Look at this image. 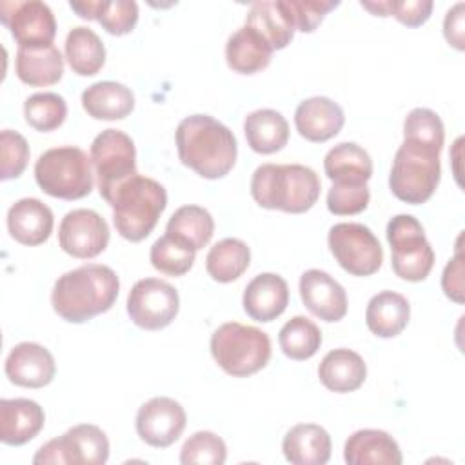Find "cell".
Instances as JSON below:
<instances>
[{
	"label": "cell",
	"mask_w": 465,
	"mask_h": 465,
	"mask_svg": "<svg viewBox=\"0 0 465 465\" xmlns=\"http://www.w3.org/2000/svg\"><path fill=\"white\" fill-rule=\"evenodd\" d=\"M94 20L109 35H127L138 22V4L134 0H98Z\"/></svg>",
	"instance_id": "60d3db41"
},
{
	"label": "cell",
	"mask_w": 465,
	"mask_h": 465,
	"mask_svg": "<svg viewBox=\"0 0 465 465\" xmlns=\"http://www.w3.org/2000/svg\"><path fill=\"white\" fill-rule=\"evenodd\" d=\"M243 133L249 147L260 154L282 151L289 142V124L274 109H256L243 120Z\"/></svg>",
	"instance_id": "f1b7e54d"
},
{
	"label": "cell",
	"mask_w": 465,
	"mask_h": 465,
	"mask_svg": "<svg viewBox=\"0 0 465 465\" xmlns=\"http://www.w3.org/2000/svg\"><path fill=\"white\" fill-rule=\"evenodd\" d=\"M15 73L31 87L54 85L64 76V58L54 44L42 47H18Z\"/></svg>",
	"instance_id": "cb8c5ba5"
},
{
	"label": "cell",
	"mask_w": 465,
	"mask_h": 465,
	"mask_svg": "<svg viewBox=\"0 0 465 465\" xmlns=\"http://www.w3.org/2000/svg\"><path fill=\"white\" fill-rule=\"evenodd\" d=\"M0 178L13 180L18 178L29 162V145L27 140L11 129L0 133Z\"/></svg>",
	"instance_id": "b9f144b4"
},
{
	"label": "cell",
	"mask_w": 465,
	"mask_h": 465,
	"mask_svg": "<svg viewBox=\"0 0 465 465\" xmlns=\"http://www.w3.org/2000/svg\"><path fill=\"white\" fill-rule=\"evenodd\" d=\"M174 138L180 162L202 178H223L236 163L238 143L232 131L209 114L185 116Z\"/></svg>",
	"instance_id": "7a4b0ae2"
},
{
	"label": "cell",
	"mask_w": 465,
	"mask_h": 465,
	"mask_svg": "<svg viewBox=\"0 0 465 465\" xmlns=\"http://www.w3.org/2000/svg\"><path fill=\"white\" fill-rule=\"evenodd\" d=\"M91 165V158L80 147H53L38 156L35 180L53 198L80 200L93 191Z\"/></svg>",
	"instance_id": "52a82bcc"
},
{
	"label": "cell",
	"mask_w": 465,
	"mask_h": 465,
	"mask_svg": "<svg viewBox=\"0 0 465 465\" xmlns=\"http://www.w3.org/2000/svg\"><path fill=\"white\" fill-rule=\"evenodd\" d=\"M194 254L196 251L187 243L171 234H163L151 245L149 258L156 271L167 276H183L193 267Z\"/></svg>",
	"instance_id": "d590c367"
},
{
	"label": "cell",
	"mask_w": 465,
	"mask_h": 465,
	"mask_svg": "<svg viewBox=\"0 0 465 465\" xmlns=\"http://www.w3.org/2000/svg\"><path fill=\"white\" fill-rule=\"evenodd\" d=\"M98 0H82V2H69L71 9L84 20H94V11H96Z\"/></svg>",
	"instance_id": "7dc6e473"
},
{
	"label": "cell",
	"mask_w": 465,
	"mask_h": 465,
	"mask_svg": "<svg viewBox=\"0 0 465 465\" xmlns=\"http://www.w3.org/2000/svg\"><path fill=\"white\" fill-rule=\"evenodd\" d=\"M318 378L332 392H352L363 385L367 365L363 358L351 349H332L322 358Z\"/></svg>",
	"instance_id": "d4e9b609"
},
{
	"label": "cell",
	"mask_w": 465,
	"mask_h": 465,
	"mask_svg": "<svg viewBox=\"0 0 465 465\" xmlns=\"http://www.w3.org/2000/svg\"><path fill=\"white\" fill-rule=\"evenodd\" d=\"M94 167L98 193L109 203L116 189L136 174V149L129 134L120 129H104L91 143L89 153Z\"/></svg>",
	"instance_id": "9c48e42d"
},
{
	"label": "cell",
	"mask_w": 465,
	"mask_h": 465,
	"mask_svg": "<svg viewBox=\"0 0 465 465\" xmlns=\"http://www.w3.org/2000/svg\"><path fill=\"white\" fill-rule=\"evenodd\" d=\"M441 289L447 298H450L456 303H463L465 300V285H463V252L460 247H456V254L449 260V263L443 269L441 274Z\"/></svg>",
	"instance_id": "f6af8a7d"
},
{
	"label": "cell",
	"mask_w": 465,
	"mask_h": 465,
	"mask_svg": "<svg viewBox=\"0 0 465 465\" xmlns=\"http://www.w3.org/2000/svg\"><path fill=\"white\" fill-rule=\"evenodd\" d=\"M278 341L282 352L287 358L303 361L318 352L322 345V331L312 320L305 316H294L280 329Z\"/></svg>",
	"instance_id": "e575fe53"
},
{
	"label": "cell",
	"mask_w": 465,
	"mask_h": 465,
	"mask_svg": "<svg viewBox=\"0 0 465 465\" xmlns=\"http://www.w3.org/2000/svg\"><path fill=\"white\" fill-rule=\"evenodd\" d=\"M371 193L367 183L332 182L327 193V209L336 216H351L367 209Z\"/></svg>",
	"instance_id": "7bdbcfd3"
},
{
	"label": "cell",
	"mask_w": 465,
	"mask_h": 465,
	"mask_svg": "<svg viewBox=\"0 0 465 465\" xmlns=\"http://www.w3.org/2000/svg\"><path fill=\"white\" fill-rule=\"evenodd\" d=\"M249 263L251 249L238 238H223L216 242L205 256L207 274L220 283L238 280L247 271Z\"/></svg>",
	"instance_id": "d6a6232c"
},
{
	"label": "cell",
	"mask_w": 465,
	"mask_h": 465,
	"mask_svg": "<svg viewBox=\"0 0 465 465\" xmlns=\"http://www.w3.org/2000/svg\"><path fill=\"white\" fill-rule=\"evenodd\" d=\"M120 291L116 272L102 263H85L64 272L53 287L51 305L69 323H85L107 312Z\"/></svg>",
	"instance_id": "6da1fadb"
},
{
	"label": "cell",
	"mask_w": 465,
	"mask_h": 465,
	"mask_svg": "<svg viewBox=\"0 0 465 465\" xmlns=\"http://www.w3.org/2000/svg\"><path fill=\"white\" fill-rule=\"evenodd\" d=\"M440 153L434 147L403 140L394 154L389 174L392 194L411 205L425 203L440 183Z\"/></svg>",
	"instance_id": "8992f818"
},
{
	"label": "cell",
	"mask_w": 465,
	"mask_h": 465,
	"mask_svg": "<svg viewBox=\"0 0 465 465\" xmlns=\"http://www.w3.org/2000/svg\"><path fill=\"white\" fill-rule=\"evenodd\" d=\"M53 211L38 198H22L7 211V231L22 245H40L53 232Z\"/></svg>",
	"instance_id": "ffe728a7"
},
{
	"label": "cell",
	"mask_w": 465,
	"mask_h": 465,
	"mask_svg": "<svg viewBox=\"0 0 465 465\" xmlns=\"http://www.w3.org/2000/svg\"><path fill=\"white\" fill-rule=\"evenodd\" d=\"M282 450L292 465H325L331 460L332 441L322 425L298 423L283 436Z\"/></svg>",
	"instance_id": "603a6c76"
},
{
	"label": "cell",
	"mask_w": 465,
	"mask_h": 465,
	"mask_svg": "<svg viewBox=\"0 0 465 465\" xmlns=\"http://www.w3.org/2000/svg\"><path fill=\"white\" fill-rule=\"evenodd\" d=\"M403 140H412L441 151L445 127L438 113L427 107H414L403 120Z\"/></svg>",
	"instance_id": "74e56055"
},
{
	"label": "cell",
	"mask_w": 465,
	"mask_h": 465,
	"mask_svg": "<svg viewBox=\"0 0 465 465\" xmlns=\"http://www.w3.org/2000/svg\"><path fill=\"white\" fill-rule=\"evenodd\" d=\"M343 460L349 465H401V450L396 440L380 429L352 432L343 445Z\"/></svg>",
	"instance_id": "7402d4cb"
},
{
	"label": "cell",
	"mask_w": 465,
	"mask_h": 465,
	"mask_svg": "<svg viewBox=\"0 0 465 465\" xmlns=\"http://www.w3.org/2000/svg\"><path fill=\"white\" fill-rule=\"evenodd\" d=\"M165 234H171L191 249L200 251L214 234V220L211 213L200 205H182L169 218Z\"/></svg>",
	"instance_id": "836d02e7"
},
{
	"label": "cell",
	"mask_w": 465,
	"mask_h": 465,
	"mask_svg": "<svg viewBox=\"0 0 465 465\" xmlns=\"http://www.w3.org/2000/svg\"><path fill=\"white\" fill-rule=\"evenodd\" d=\"M58 243L69 256L91 260L105 251L109 225L93 209H73L60 222Z\"/></svg>",
	"instance_id": "5bb4252c"
},
{
	"label": "cell",
	"mask_w": 465,
	"mask_h": 465,
	"mask_svg": "<svg viewBox=\"0 0 465 465\" xmlns=\"http://www.w3.org/2000/svg\"><path fill=\"white\" fill-rule=\"evenodd\" d=\"M242 303L249 318L262 323L272 322L289 305V285L280 274L262 272L247 283Z\"/></svg>",
	"instance_id": "d6986e66"
},
{
	"label": "cell",
	"mask_w": 465,
	"mask_h": 465,
	"mask_svg": "<svg viewBox=\"0 0 465 465\" xmlns=\"http://www.w3.org/2000/svg\"><path fill=\"white\" fill-rule=\"evenodd\" d=\"M387 242L396 276L407 282H421L429 276L434 267V251L421 223L412 214H396L389 220Z\"/></svg>",
	"instance_id": "ba28073f"
},
{
	"label": "cell",
	"mask_w": 465,
	"mask_h": 465,
	"mask_svg": "<svg viewBox=\"0 0 465 465\" xmlns=\"http://www.w3.org/2000/svg\"><path fill=\"white\" fill-rule=\"evenodd\" d=\"M323 171L331 182L367 183L372 176V160L361 145L341 142L325 154Z\"/></svg>",
	"instance_id": "f546056e"
},
{
	"label": "cell",
	"mask_w": 465,
	"mask_h": 465,
	"mask_svg": "<svg viewBox=\"0 0 465 465\" xmlns=\"http://www.w3.org/2000/svg\"><path fill=\"white\" fill-rule=\"evenodd\" d=\"M409 318V300L394 291H381L374 294L365 309V323L378 338H394L401 334Z\"/></svg>",
	"instance_id": "4316f807"
},
{
	"label": "cell",
	"mask_w": 465,
	"mask_h": 465,
	"mask_svg": "<svg viewBox=\"0 0 465 465\" xmlns=\"http://www.w3.org/2000/svg\"><path fill=\"white\" fill-rule=\"evenodd\" d=\"M25 122L40 131L49 133L58 129L67 116V104L56 93H35L24 102Z\"/></svg>",
	"instance_id": "8d00e7d4"
},
{
	"label": "cell",
	"mask_w": 465,
	"mask_h": 465,
	"mask_svg": "<svg viewBox=\"0 0 465 465\" xmlns=\"http://www.w3.org/2000/svg\"><path fill=\"white\" fill-rule=\"evenodd\" d=\"M245 25L254 29L274 49H283L294 36L292 22L282 0L252 2L245 18Z\"/></svg>",
	"instance_id": "4dcf8cb0"
},
{
	"label": "cell",
	"mask_w": 465,
	"mask_h": 465,
	"mask_svg": "<svg viewBox=\"0 0 465 465\" xmlns=\"http://www.w3.org/2000/svg\"><path fill=\"white\" fill-rule=\"evenodd\" d=\"M327 242L338 265L352 276H371L381 267V243L363 223H334L329 229Z\"/></svg>",
	"instance_id": "8fae6325"
},
{
	"label": "cell",
	"mask_w": 465,
	"mask_h": 465,
	"mask_svg": "<svg viewBox=\"0 0 465 465\" xmlns=\"http://www.w3.org/2000/svg\"><path fill=\"white\" fill-rule=\"evenodd\" d=\"M0 22L9 29L18 47L51 45L56 36L54 15L40 0L0 2Z\"/></svg>",
	"instance_id": "4fadbf2b"
},
{
	"label": "cell",
	"mask_w": 465,
	"mask_h": 465,
	"mask_svg": "<svg viewBox=\"0 0 465 465\" xmlns=\"http://www.w3.org/2000/svg\"><path fill=\"white\" fill-rule=\"evenodd\" d=\"M272 58V47L254 29L243 25L236 29L225 44L227 65L240 74L263 71Z\"/></svg>",
	"instance_id": "484cf974"
},
{
	"label": "cell",
	"mask_w": 465,
	"mask_h": 465,
	"mask_svg": "<svg viewBox=\"0 0 465 465\" xmlns=\"http://www.w3.org/2000/svg\"><path fill=\"white\" fill-rule=\"evenodd\" d=\"M227 460V447L225 441L211 432V430H198L189 436L180 450V461L183 465H222Z\"/></svg>",
	"instance_id": "ab89813d"
},
{
	"label": "cell",
	"mask_w": 465,
	"mask_h": 465,
	"mask_svg": "<svg viewBox=\"0 0 465 465\" xmlns=\"http://www.w3.org/2000/svg\"><path fill=\"white\" fill-rule=\"evenodd\" d=\"M178 309V291L160 278H142L127 294V314L136 327L145 331L165 329L176 318Z\"/></svg>",
	"instance_id": "7c38bea8"
},
{
	"label": "cell",
	"mask_w": 465,
	"mask_h": 465,
	"mask_svg": "<svg viewBox=\"0 0 465 465\" xmlns=\"http://www.w3.org/2000/svg\"><path fill=\"white\" fill-rule=\"evenodd\" d=\"M345 124L340 104L327 96H311L298 104L294 111V125L302 138L322 143L334 138Z\"/></svg>",
	"instance_id": "ac0fdd59"
},
{
	"label": "cell",
	"mask_w": 465,
	"mask_h": 465,
	"mask_svg": "<svg viewBox=\"0 0 465 465\" xmlns=\"http://www.w3.org/2000/svg\"><path fill=\"white\" fill-rule=\"evenodd\" d=\"M134 425L142 441L156 449H165L182 436L187 425V414L176 400L156 396L138 409Z\"/></svg>",
	"instance_id": "9a60e30c"
},
{
	"label": "cell",
	"mask_w": 465,
	"mask_h": 465,
	"mask_svg": "<svg viewBox=\"0 0 465 465\" xmlns=\"http://www.w3.org/2000/svg\"><path fill=\"white\" fill-rule=\"evenodd\" d=\"M374 16H394L407 27H420L430 18L434 4L430 0H378L360 2Z\"/></svg>",
	"instance_id": "f35d334b"
},
{
	"label": "cell",
	"mask_w": 465,
	"mask_h": 465,
	"mask_svg": "<svg viewBox=\"0 0 465 465\" xmlns=\"http://www.w3.org/2000/svg\"><path fill=\"white\" fill-rule=\"evenodd\" d=\"M82 107L94 120H122L133 113L134 94L120 82L104 80L82 93Z\"/></svg>",
	"instance_id": "83f0119b"
},
{
	"label": "cell",
	"mask_w": 465,
	"mask_h": 465,
	"mask_svg": "<svg viewBox=\"0 0 465 465\" xmlns=\"http://www.w3.org/2000/svg\"><path fill=\"white\" fill-rule=\"evenodd\" d=\"M65 58L73 73L94 76L105 64L104 42L93 29L76 25L65 36Z\"/></svg>",
	"instance_id": "1f68e13d"
},
{
	"label": "cell",
	"mask_w": 465,
	"mask_h": 465,
	"mask_svg": "<svg viewBox=\"0 0 465 465\" xmlns=\"http://www.w3.org/2000/svg\"><path fill=\"white\" fill-rule=\"evenodd\" d=\"M109 458V440L105 432L91 423H80L65 430L62 436L42 445L35 458V465H104Z\"/></svg>",
	"instance_id": "30bf717a"
},
{
	"label": "cell",
	"mask_w": 465,
	"mask_h": 465,
	"mask_svg": "<svg viewBox=\"0 0 465 465\" xmlns=\"http://www.w3.org/2000/svg\"><path fill=\"white\" fill-rule=\"evenodd\" d=\"M116 232L129 242L145 240L167 207L165 187L142 174L125 180L109 202Z\"/></svg>",
	"instance_id": "277c9868"
},
{
	"label": "cell",
	"mask_w": 465,
	"mask_h": 465,
	"mask_svg": "<svg viewBox=\"0 0 465 465\" xmlns=\"http://www.w3.org/2000/svg\"><path fill=\"white\" fill-rule=\"evenodd\" d=\"M463 2H458L454 4L445 18H443V35H445V40L456 47L458 51H463L465 49V15H463Z\"/></svg>",
	"instance_id": "bcb514c9"
},
{
	"label": "cell",
	"mask_w": 465,
	"mask_h": 465,
	"mask_svg": "<svg viewBox=\"0 0 465 465\" xmlns=\"http://www.w3.org/2000/svg\"><path fill=\"white\" fill-rule=\"evenodd\" d=\"M211 354L229 376L247 378L269 363L271 340L258 327L227 322L213 332Z\"/></svg>",
	"instance_id": "5b68a950"
},
{
	"label": "cell",
	"mask_w": 465,
	"mask_h": 465,
	"mask_svg": "<svg viewBox=\"0 0 465 465\" xmlns=\"http://www.w3.org/2000/svg\"><path fill=\"white\" fill-rule=\"evenodd\" d=\"M294 31L302 33H312L325 15L340 5V2L334 0H282Z\"/></svg>",
	"instance_id": "ee69618b"
},
{
	"label": "cell",
	"mask_w": 465,
	"mask_h": 465,
	"mask_svg": "<svg viewBox=\"0 0 465 465\" xmlns=\"http://www.w3.org/2000/svg\"><path fill=\"white\" fill-rule=\"evenodd\" d=\"M4 369L11 383L25 389L45 387L56 374L53 354L35 341L16 343L9 351Z\"/></svg>",
	"instance_id": "2e32d148"
},
{
	"label": "cell",
	"mask_w": 465,
	"mask_h": 465,
	"mask_svg": "<svg viewBox=\"0 0 465 465\" xmlns=\"http://www.w3.org/2000/svg\"><path fill=\"white\" fill-rule=\"evenodd\" d=\"M300 296L303 305L323 322H340L347 314V292L325 271H305L300 276Z\"/></svg>",
	"instance_id": "e0dca14e"
},
{
	"label": "cell",
	"mask_w": 465,
	"mask_h": 465,
	"mask_svg": "<svg viewBox=\"0 0 465 465\" xmlns=\"http://www.w3.org/2000/svg\"><path fill=\"white\" fill-rule=\"evenodd\" d=\"M45 423L40 403L27 398L0 400V441L20 447L31 441Z\"/></svg>",
	"instance_id": "44dd1931"
},
{
	"label": "cell",
	"mask_w": 465,
	"mask_h": 465,
	"mask_svg": "<svg viewBox=\"0 0 465 465\" xmlns=\"http://www.w3.org/2000/svg\"><path fill=\"white\" fill-rule=\"evenodd\" d=\"M322 182L302 163H262L251 178V196L263 209L302 214L318 202Z\"/></svg>",
	"instance_id": "3957f363"
}]
</instances>
